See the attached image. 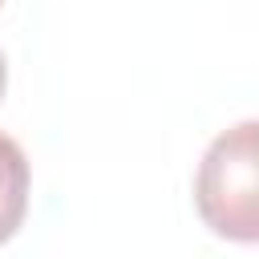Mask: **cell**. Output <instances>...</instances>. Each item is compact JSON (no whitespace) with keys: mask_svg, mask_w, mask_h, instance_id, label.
<instances>
[{"mask_svg":"<svg viewBox=\"0 0 259 259\" xmlns=\"http://www.w3.org/2000/svg\"><path fill=\"white\" fill-rule=\"evenodd\" d=\"M28 214V158L24 150L0 134V243H8Z\"/></svg>","mask_w":259,"mask_h":259,"instance_id":"obj_2","label":"cell"},{"mask_svg":"<svg viewBox=\"0 0 259 259\" xmlns=\"http://www.w3.org/2000/svg\"><path fill=\"white\" fill-rule=\"evenodd\" d=\"M0 4H4V0H0Z\"/></svg>","mask_w":259,"mask_h":259,"instance_id":"obj_4","label":"cell"},{"mask_svg":"<svg viewBox=\"0 0 259 259\" xmlns=\"http://www.w3.org/2000/svg\"><path fill=\"white\" fill-rule=\"evenodd\" d=\"M4 77H8V73H4V57H0V93H4Z\"/></svg>","mask_w":259,"mask_h":259,"instance_id":"obj_3","label":"cell"},{"mask_svg":"<svg viewBox=\"0 0 259 259\" xmlns=\"http://www.w3.org/2000/svg\"><path fill=\"white\" fill-rule=\"evenodd\" d=\"M202 223L231 243H259V121L223 130L194 174Z\"/></svg>","mask_w":259,"mask_h":259,"instance_id":"obj_1","label":"cell"}]
</instances>
